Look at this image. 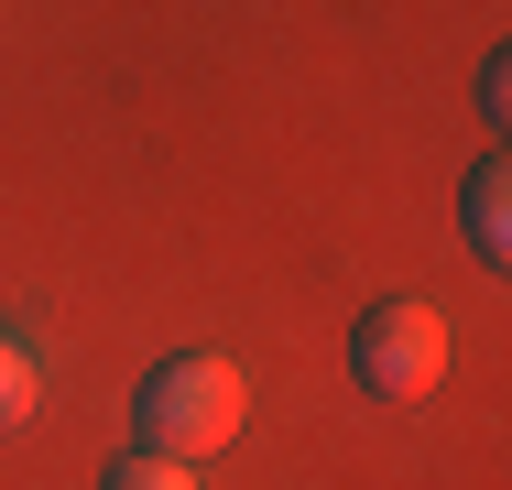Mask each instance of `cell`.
<instances>
[{"mask_svg":"<svg viewBox=\"0 0 512 490\" xmlns=\"http://www.w3.org/2000/svg\"><path fill=\"white\" fill-rule=\"evenodd\" d=\"M240 414H251V382H240L218 349H175V360H153L142 392H131V436H142V458H175V469L218 458V447L240 436Z\"/></svg>","mask_w":512,"mask_h":490,"instance_id":"6da1fadb","label":"cell"},{"mask_svg":"<svg viewBox=\"0 0 512 490\" xmlns=\"http://www.w3.org/2000/svg\"><path fill=\"white\" fill-rule=\"evenodd\" d=\"M349 382L371 392V403H425V392L447 382V316L414 305V294L371 305V316L349 327Z\"/></svg>","mask_w":512,"mask_h":490,"instance_id":"7a4b0ae2","label":"cell"},{"mask_svg":"<svg viewBox=\"0 0 512 490\" xmlns=\"http://www.w3.org/2000/svg\"><path fill=\"white\" fill-rule=\"evenodd\" d=\"M469 251H480L491 273L512 262V175H502V153H491V164L469 175Z\"/></svg>","mask_w":512,"mask_h":490,"instance_id":"3957f363","label":"cell"},{"mask_svg":"<svg viewBox=\"0 0 512 490\" xmlns=\"http://www.w3.org/2000/svg\"><path fill=\"white\" fill-rule=\"evenodd\" d=\"M33 392H44V371H33V349H22L11 327H0V436H11L22 414H33Z\"/></svg>","mask_w":512,"mask_h":490,"instance_id":"277c9868","label":"cell"},{"mask_svg":"<svg viewBox=\"0 0 512 490\" xmlns=\"http://www.w3.org/2000/svg\"><path fill=\"white\" fill-rule=\"evenodd\" d=\"M99 490H197V469H175V458H142V447H131Z\"/></svg>","mask_w":512,"mask_h":490,"instance_id":"5b68a950","label":"cell"}]
</instances>
